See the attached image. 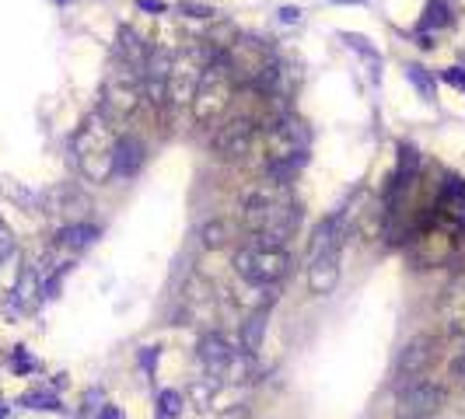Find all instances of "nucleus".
<instances>
[{"instance_id": "25", "label": "nucleus", "mask_w": 465, "mask_h": 419, "mask_svg": "<svg viewBox=\"0 0 465 419\" xmlns=\"http://www.w3.org/2000/svg\"><path fill=\"white\" fill-rule=\"evenodd\" d=\"M133 4H137V11H144V14H154V18H162V14H169V11H172L165 0H133Z\"/></svg>"}, {"instance_id": "15", "label": "nucleus", "mask_w": 465, "mask_h": 419, "mask_svg": "<svg viewBox=\"0 0 465 419\" xmlns=\"http://www.w3.org/2000/svg\"><path fill=\"white\" fill-rule=\"evenodd\" d=\"M241 235H245L241 224H238V221H228V217H217V221H210V224L200 228L203 248H228V244L238 241Z\"/></svg>"}, {"instance_id": "30", "label": "nucleus", "mask_w": 465, "mask_h": 419, "mask_svg": "<svg viewBox=\"0 0 465 419\" xmlns=\"http://www.w3.org/2000/svg\"><path fill=\"white\" fill-rule=\"evenodd\" d=\"M301 14H304L301 7H280V11H277L280 25H297V21H301Z\"/></svg>"}, {"instance_id": "5", "label": "nucleus", "mask_w": 465, "mask_h": 419, "mask_svg": "<svg viewBox=\"0 0 465 419\" xmlns=\"http://www.w3.org/2000/svg\"><path fill=\"white\" fill-rule=\"evenodd\" d=\"M294 154H308V129L301 120H277L266 133V161H284Z\"/></svg>"}, {"instance_id": "19", "label": "nucleus", "mask_w": 465, "mask_h": 419, "mask_svg": "<svg viewBox=\"0 0 465 419\" xmlns=\"http://www.w3.org/2000/svg\"><path fill=\"white\" fill-rule=\"evenodd\" d=\"M21 269H25V259H21V252L14 248V252L0 262V300L14 294V287H18V280H21Z\"/></svg>"}, {"instance_id": "13", "label": "nucleus", "mask_w": 465, "mask_h": 419, "mask_svg": "<svg viewBox=\"0 0 465 419\" xmlns=\"http://www.w3.org/2000/svg\"><path fill=\"white\" fill-rule=\"evenodd\" d=\"M99 238H102V231L91 221H70V224H63L57 231V248H63V252H84Z\"/></svg>"}, {"instance_id": "7", "label": "nucleus", "mask_w": 465, "mask_h": 419, "mask_svg": "<svg viewBox=\"0 0 465 419\" xmlns=\"http://www.w3.org/2000/svg\"><path fill=\"white\" fill-rule=\"evenodd\" d=\"M340 262H343V244H333L319 259H311V266H308V291L315 298H326V294L336 291V283H340Z\"/></svg>"}, {"instance_id": "9", "label": "nucleus", "mask_w": 465, "mask_h": 419, "mask_svg": "<svg viewBox=\"0 0 465 419\" xmlns=\"http://www.w3.org/2000/svg\"><path fill=\"white\" fill-rule=\"evenodd\" d=\"M147 161V147L140 136L133 133H119L116 144H113V175L119 179H133Z\"/></svg>"}, {"instance_id": "28", "label": "nucleus", "mask_w": 465, "mask_h": 419, "mask_svg": "<svg viewBox=\"0 0 465 419\" xmlns=\"http://www.w3.org/2000/svg\"><path fill=\"white\" fill-rule=\"evenodd\" d=\"M158 357H162V350H158V346H144V350H140V367L151 374V370H154V363H158Z\"/></svg>"}, {"instance_id": "8", "label": "nucleus", "mask_w": 465, "mask_h": 419, "mask_svg": "<svg viewBox=\"0 0 465 419\" xmlns=\"http://www.w3.org/2000/svg\"><path fill=\"white\" fill-rule=\"evenodd\" d=\"M234 353H238V350H234L221 332H207V336H200V343H196V357H200L203 370H207L210 377H225V374L232 370Z\"/></svg>"}, {"instance_id": "23", "label": "nucleus", "mask_w": 465, "mask_h": 419, "mask_svg": "<svg viewBox=\"0 0 465 419\" xmlns=\"http://www.w3.org/2000/svg\"><path fill=\"white\" fill-rule=\"evenodd\" d=\"M445 318L452 322V329L465 332V291H452L445 300Z\"/></svg>"}, {"instance_id": "14", "label": "nucleus", "mask_w": 465, "mask_h": 419, "mask_svg": "<svg viewBox=\"0 0 465 419\" xmlns=\"http://www.w3.org/2000/svg\"><path fill=\"white\" fill-rule=\"evenodd\" d=\"M263 336H266V311H252L241 325H238V346L245 357H256L263 350Z\"/></svg>"}, {"instance_id": "26", "label": "nucleus", "mask_w": 465, "mask_h": 419, "mask_svg": "<svg viewBox=\"0 0 465 419\" xmlns=\"http://www.w3.org/2000/svg\"><path fill=\"white\" fill-rule=\"evenodd\" d=\"M11 363H14V370H18V374H32V370H35V360L25 353V346H18V350H14Z\"/></svg>"}, {"instance_id": "33", "label": "nucleus", "mask_w": 465, "mask_h": 419, "mask_svg": "<svg viewBox=\"0 0 465 419\" xmlns=\"http://www.w3.org/2000/svg\"><path fill=\"white\" fill-rule=\"evenodd\" d=\"M53 4H59V7H70V4H77V0H53Z\"/></svg>"}, {"instance_id": "21", "label": "nucleus", "mask_w": 465, "mask_h": 419, "mask_svg": "<svg viewBox=\"0 0 465 419\" xmlns=\"http://www.w3.org/2000/svg\"><path fill=\"white\" fill-rule=\"evenodd\" d=\"M18 406L35 409V413H63L59 399L53 395V392H46V388H32V392H25V395L18 399Z\"/></svg>"}, {"instance_id": "18", "label": "nucleus", "mask_w": 465, "mask_h": 419, "mask_svg": "<svg viewBox=\"0 0 465 419\" xmlns=\"http://www.w3.org/2000/svg\"><path fill=\"white\" fill-rule=\"evenodd\" d=\"M119 53H122V60H126V66H133V70H140L144 63H147V46L140 43V35L133 32V28H119Z\"/></svg>"}, {"instance_id": "11", "label": "nucleus", "mask_w": 465, "mask_h": 419, "mask_svg": "<svg viewBox=\"0 0 465 419\" xmlns=\"http://www.w3.org/2000/svg\"><path fill=\"white\" fill-rule=\"evenodd\" d=\"M88 206H91V199L74 182L57 185L53 192H46V213H53V217H74V213H84Z\"/></svg>"}, {"instance_id": "3", "label": "nucleus", "mask_w": 465, "mask_h": 419, "mask_svg": "<svg viewBox=\"0 0 465 419\" xmlns=\"http://www.w3.org/2000/svg\"><path fill=\"white\" fill-rule=\"evenodd\" d=\"M140 102H144V81L133 74V66L113 70L106 88H102V113L109 120H126V116L137 113Z\"/></svg>"}, {"instance_id": "22", "label": "nucleus", "mask_w": 465, "mask_h": 419, "mask_svg": "<svg viewBox=\"0 0 465 419\" xmlns=\"http://www.w3.org/2000/svg\"><path fill=\"white\" fill-rule=\"evenodd\" d=\"M340 39L347 43V50H353L357 57H364L367 63H382V53L371 46V39H367V35H360V32H340Z\"/></svg>"}, {"instance_id": "20", "label": "nucleus", "mask_w": 465, "mask_h": 419, "mask_svg": "<svg viewBox=\"0 0 465 419\" xmlns=\"http://www.w3.org/2000/svg\"><path fill=\"white\" fill-rule=\"evenodd\" d=\"M185 413V399L175 388H162L154 395V419H178Z\"/></svg>"}, {"instance_id": "34", "label": "nucleus", "mask_w": 465, "mask_h": 419, "mask_svg": "<svg viewBox=\"0 0 465 419\" xmlns=\"http://www.w3.org/2000/svg\"><path fill=\"white\" fill-rule=\"evenodd\" d=\"M336 4H367V0H336Z\"/></svg>"}, {"instance_id": "27", "label": "nucleus", "mask_w": 465, "mask_h": 419, "mask_svg": "<svg viewBox=\"0 0 465 419\" xmlns=\"http://www.w3.org/2000/svg\"><path fill=\"white\" fill-rule=\"evenodd\" d=\"M11 252H14V235H11L7 224H0V262H4Z\"/></svg>"}, {"instance_id": "1", "label": "nucleus", "mask_w": 465, "mask_h": 419, "mask_svg": "<svg viewBox=\"0 0 465 419\" xmlns=\"http://www.w3.org/2000/svg\"><path fill=\"white\" fill-rule=\"evenodd\" d=\"M113 129L106 116H88L84 126L74 133V154H77V172L88 182H106L113 175Z\"/></svg>"}, {"instance_id": "32", "label": "nucleus", "mask_w": 465, "mask_h": 419, "mask_svg": "<svg viewBox=\"0 0 465 419\" xmlns=\"http://www.w3.org/2000/svg\"><path fill=\"white\" fill-rule=\"evenodd\" d=\"M452 374H455V377H462L465 381V353L459 360H455V363H452Z\"/></svg>"}, {"instance_id": "17", "label": "nucleus", "mask_w": 465, "mask_h": 419, "mask_svg": "<svg viewBox=\"0 0 465 419\" xmlns=\"http://www.w3.org/2000/svg\"><path fill=\"white\" fill-rule=\"evenodd\" d=\"M406 81L416 88V95H420L427 105L437 102V77H434L423 63H406Z\"/></svg>"}, {"instance_id": "12", "label": "nucleus", "mask_w": 465, "mask_h": 419, "mask_svg": "<svg viewBox=\"0 0 465 419\" xmlns=\"http://www.w3.org/2000/svg\"><path fill=\"white\" fill-rule=\"evenodd\" d=\"M437 210L455 224L465 228V182L459 175H448L445 185L437 189Z\"/></svg>"}, {"instance_id": "29", "label": "nucleus", "mask_w": 465, "mask_h": 419, "mask_svg": "<svg viewBox=\"0 0 465 419\" xmlns=\"http://www.w3.org/2000/svg\"><path fill=\"white\" fill-rule=\"evenodd\" d=\"M445 81H448L452 88L465 91V66H448V70H445Z\"/></svg>"}, {"instance_id": "10", "label": "nucleus", "mask_w": 465, "mask_h": 419, "mask_svg": "<svg viewBox=\"0 0 465 419\" xmlns=\"http://www.w3.org/2000/svg\"><path fill=\"white\" fill-rule=\"evenodd\" d=\"M434 360V336H416L409 339L406 346L399 350V360H396V374L399 377H420Z\"/></svg>"}, {"instance_id": "31", "label": "nucleus", "mask_w": 465, "mask_h": 419, "mask_svg": "<svg viewBox=\"0 0 465 419\" xmlns=\"http://www.w3.org/2000/svg\"><path fill=\"white\" fill-rule=\"evenodd\" d=\"M99 419H122V413H119L116 406H109V402H106V406H102V413H99Z\"/></svg>"}, {"instance_id": "16", "label": "nucleus", "mask_w": 465, "mask_h": 419, "mask_svg": "<svg viewBox=\"0 0 465 419\" xmlns=\"http://www.w3.org/2000/svg\"><path fill=\"white\" fill-rule=\"evenodd\" d=\"M455 18H452V7H448V0H427V7H423V18L416 21V32H441V28H448Z\"/></svg>"}, {"instance_id": "6", "label": "nucleus", "mask_w": 465, "mask_h": 419, "mask_svg": "<svg viewBox=\"0 0 465 419\" xmlns=\"http://www.w3.org/2000/svg\"><path fill=\"white\" fill-rule=\"evenodd\" d=\"M445 406V388L430 381H413L399 392V419H430Z\"/></svg>"}, {"instance_id": "4", "label": "nucleus", "mask_w": 465, "mask_h": 419, "mask_svg": "<svg viewBox=\"0 0 465 419\" xmlns=\"http://www.w3.org/2000/svg\"><path fill=\"white\" fill-rule=\"evenodd\" d=\"M256 133H259V122L252 120V116H234V120L217 126L210 147H214V154H217L221 161H238V158L248 154Z\"/></svg>"}, {"instance_id": "24", "label": "nucleus", "mask_w": 465, "mask_h": 419, "mask_svg": "<svg viewBox=\"0 0 465 419\" xmlns=\"http://www.w3.org/2000/svg\"><path fill=\"white\" fill-rule=\"evenodd\" d=\"M175 11H178L182 18H196V21H210V18H217V7H210V4H203V0H178Z\"/></svg>"}, {"instance_id": "2", "label": "nucleus", "mask_w": 465, "mask_h": 419, "mask_svg": "<svg viewBox=\"0 0 465 419\" xmlns=\"http://www.w3.org/2000/svg\"><path fill=\"white\" fill-rule=\"evenodd\" d=\"M234 273L245 283L256 287H273L291 273V255L284 248H256V244H241L232 255Z\"/></svg>"}]
</instances>
